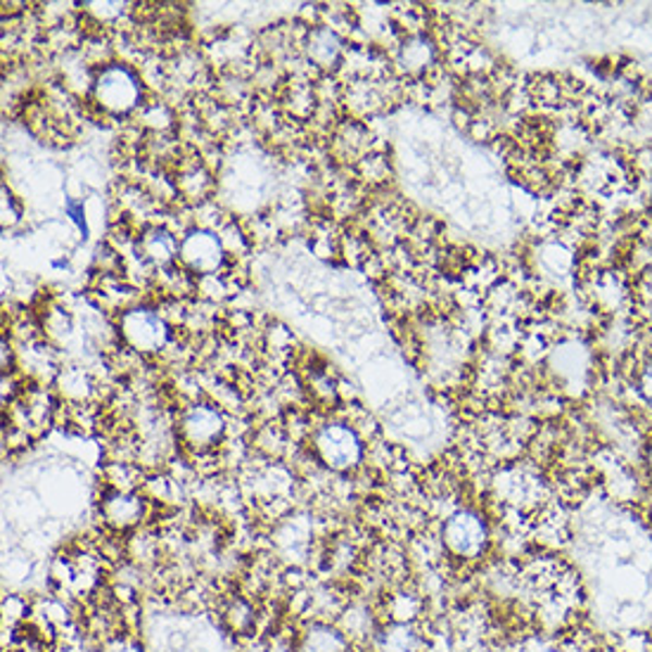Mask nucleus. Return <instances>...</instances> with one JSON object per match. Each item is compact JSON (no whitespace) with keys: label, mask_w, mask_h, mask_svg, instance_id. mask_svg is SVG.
Returning a JSON list of instances; mask_svg holds the SVG:
<instances>
[{"label":"nucleus","mask_w":652,"mask_h":652,"mask_svg":"<svg viewBox=\"0 0 652 652\" xmlns=\"http://www.w3.org/2000/svg\"><path fill=\"white\" fill-rule=\"evenodd\" d=\"M347 38L332 32L325 24H316L306 36L302 56L318 74H337L344 56H347Z\"/></svg>","instance_id":"obj_8"},{"label":"nucleus","mask_w":652,"mask_h":652,"mask_svg":"<svg viewBox=\"0 0 652 652\" xmlns=\"http://www.w3.org/2000/svg\"><path fill=\"white\" fill-rule=\"evenodd\" d=\"M225 619L231 622L235 631H247L251 624H255V612H251V607L245 601H237L225 612Z\"/></svg>","instance_id":"obj_26"},{"label":"nucleus","mask_w":652,"mask_h":652,"mask_svg":"<svg viewBox=\"0 0 652 652\" xmlns=\"http://www.w3.org/2000/svg\"><path fill=\"white\" fill-rule=\"evenodd\" d=\"M370 150L376 148H372L368 126L349 116H342L340 124L332 128L328 138V157L332 159V164L340 169L352 171Z\"/></svg>","instance_id":"obj_7"},{"label":"nucleus","mask_w":652,"mask_h":652,"mask_svg":"<svg viewBox=\"0 0 652 652\" xmlns=\"http://www.w3.org/2000/svg\"><path fill=\"white\" fill-rule=\"evenodd\" d=\"M439 539H442L444 551L454 557V561L472 563L487 553L491 529L482 513L472 508H458L446 515Z\"/></svg>","instance_id":"obj_5"},{"label":"nucleus","mask_w":652,"mask_h":652,"mask_svg":"<svg viewBox=\"0 0 652 652\" xmlns=\"http://www.w3.org/2000/svg\"><path fill=\"white\" fill-rule=\"evenodd\" d=\"M297 652H349V636L325 622H316L302 633Z\"/></svg>","instance_id":"obj_15"},{"label":"nucleus","mask_w":652,"mask_h":652,"mask_svg":"<svg viewBox=\"0 0 652 652\" xmlns=\"http://www.w3.org/2000/svg\"><path fill=\"white\" fill-rule=\"evenodd\" d=\"M648 468L652 470V439H650V444H648Z\"/></svg>","instance_id":"obj_30"},{"label":"nucleus","mask_w":652,"mask_h":652,"mask_svg":"<svg viewBox=\"0 0 652 652\" xmlns=\"http://www.w3.org/2000/svg\"><path fill=\"white\" fill-rule=\"evenodd\" d=\"M219 237L223 243L225 255H229V261H237L239 257H245L251 251V239L245 231V225L237 223L235 219H231L223 225V229L219 231Z\"/></svg>","instance_id":"obj_23"},{"label":"nucleus","mask_w":652,"mask_h":652,"mask_svg":"<svg viewBox=\"0 0 652 652\" xmlns=\"http://www.w3.org/2000/svg\"><path fill=\"white\" fill-rule=\"evenodd\" d=\"M41 328H44V335L50 344L64 342L66 337L72 335V316H70V311L64 309V306L48 304L44 309Z\"/></svg>","instance_id":"obj_22"},{"label":"nucleus","mask_w":652,"mask_h":652,"mask_svg":"<svg viewBox=\"0 0 652 652\" xmlns=\"http://www.w3.org/2000/svg\"><path fill=\"white\" fill-rule=\"evenodd\" d=\"M255 442V448L266 458H281L285 454V448L292 444V439L285 430V425L281 422H266L251 436Z\"/></svg>","instance_id":"obj_19"},{"label":"nucleus","mask_w":652,"mask_h":652,"mask_svg":"<svg viewBox=\"0 0 652 652\" xmlns=\"http://www.w3.org/2000/svg\"><path fill=\"white\" fill-rule=\"evenodd\" d=\"M20 221V209L15 205V197L8 188H3V225H15Z\"/></svg>","instance_id":"obj_28"},{"label":"nucleus","mask_w":652,"mask_h":652,"mask_svg":"<svg viewBox=\"0 0 652 652\" xmlns=\"http://www.w3.org/2000/svg\"><path fill=\"white\" fill-rule=\"evenodd\" d=\"M352 174L358 185H366V188H382L392 176L390 159L380 150H370L361 162L352 169Z\"/></svg>","instance_id":"obj_17"},{"label":"nucleus","mask_w":652,"mask_h":652,"mask_svg":"<svg viewBox=\"0 0 652 652\" xmlns=\"http://www.w3.org/2000/svg\"><path fill=\"white\" fill-rule=\"evenodd\" d=\"M56 387L66 404H90L98 392V380L84 366L60 368Z\"/></svg>","instance_id":"obj_14"},{"label":"nucleus","mask_w":652,"mask_h":652,"mask_svg":"<svg viewBox=\"0 0 652 652\" xmlns=\"http://www.w3.org/2000/svg\"><path fill=\"white\" fill-rule=\"evenodd\" d=\"M102 475H104V487L110 491H136L145 484L143 470L131 460H112L104 465Z\"/></svg>","instance_id":"obj_18"},{"label":"nucleus","mask_w":652,"mask_h":652,"mask_svg":"<svg viewBox=\"0 0 652 652\" xmlns=\"http://www.w3.org/2000/svg\"><path fill=\"white\" fill-rule=\"evenodd\" d=\"M313 458L323 465L325 470L335 475H349L361 468L366 458V442L349 422L328 420L316 425L311 434Z\"/></svg>","instance_id":"obj_2"},{"label":"nucleus","mask_w":652,"mask_h":652,"mask_svg":"<svg viewBox=\"0 0 652 652\" xmlns=\"http://www.w3.org/2000/svg\"><path fill=\"white\" fill-rule=\"evenodd\" d=\"M638 394L643 396L648 406H652V361L641 370V376H638Z\"/></svg>","instance_id":"obj_29"},{"label":"nucleus","mask_w":652,"mask_h":652,"mask_svg":"<svg viewBox=\"0 0 652 652\" xmlns=\"http://www.w3.org/2000/svg\"><path fill=\"white\" fill-rule=\"evenodd\" d=\"M190 209H193V225H195V229L219 233L223 225L231 221V217L225 214V211L217 205V199H209V202H202V205L190 207Z\"/></svg>","instance_id":"obj_25"},{"label":"nucleus","mask_w":652,"mask_h":652,"mask_svg":"<svg viewBox=\"0 0 652 652\" xmlns=\"http://www.w3.org/2000/svg\"><path fill=\"white\" fill-rule=\"evenodd\" d=\"M179 247L181 237L171 233L162 223H155L138 235V251L155 271H162L179 263Z\"/></svg>","instance_id":"obj_10"},{"label":"nucleus","mask_w":652,"mask_h":652,"mask_svg":"<svg viewBox=\"0 0 652 652\" xmlns=\"http://www.w3.org/2000/svg\"><path fill=\"white\" fill-rule=\"evenodd\" d=\"M398 72H404L406 76L420 78L428 74L434 62H436V46L430 36L416 34V36H406L402 44L396 46V56H394Z\"/></svg>","instance_id":"obj_12"},{"label":"nucleus","mask_w":652,"mask_h":652,"mask_svg":"<svg viewBox=\"0 0 652 652\" xmlns=\"http://www.w3.org/2000/svg\"><path fill=\"white\" fill-rule=\"evenodd\" d=\"M93 297L104 311H114L122 316L124 311L138 306L143 292L133 287L124 275H100L96 273V283H93Z\"/></svg>","instance_id":"obj_11"},{"label":"nucleus","mask_w":652,"mask_h":652,"mask_svg":"<svg viewBox=\"0 0 652 652\" xmlns=\"http://www.w3.org/2000/svg\"><path fill=\"white\" fill-rule=\"evenodd\" d=\"M133 122L145 133H174L179 126V112L167 100L148 98L133 116Z\"/></svg>","instance_id":"obj_16"},{"label":"nucleus","mask_w":652,"mask_h":652,"mask_svg":"<svg viewBox=\"0 0 652 652\" xmlns=\"http://www.w3.org/2000/svg\"><path fill=\"white\" fill-rule=\"evenodd\" d=\"M148 100L140 72L126 62H112L96 72L90 90V102L102 116L133 119Z\"/></svg>","instance_id":"obj_1"},{"label":"nucleus","mask_w":652,"mask_h":652,"mask_svg":"<svg viewBox=\"0 0 652 652\" xmlns=\"http://www.w3.org/2000/svg\"><path fill=\"white\" fill-rule=\"evenodd\" d=\"M387 610H390V619L392 622L416 624V619L420 617V612H422V601L416 593L398 591V593L392 595Z\"/></svg>","instance_id":"obj_24"},{"label":"nucleus","mask_w":652,"mask_h":652,"mask_svg":"<svg viewBox=\"0 0 652 652\" xmlns=\"http://www.w3.org/2000/svg\"><path fill=\"white\" fill-rule=\"evenodd\" d=\"M116 335L122 344L140 356H155L164 354L171 340H174V328L164 321V316L155 306L138 304L119 316Z\"/></svg>","instance_id":"obj_4"},{"label":"nucleus","mask_w":652,"mask_h":652,"mask_svg":"<svg viewBox=\"0 0 652 652\" xmlns=\"http://www.w3.org/2000/svg\"><path fill=\"white\" fill-rule=\"evenodd\" d=\"M179 263L199 278L221 273L229 266V255H225L219 233L193 229L181 237Z\"/></svg>","instance_id":"obj_6"},{"label":"nucleus","mask_w":652,"mask_h":652,"mask_svg":"<svg viewBox=\"0 0 652 652\" xmlns=\"http://www.w3.org/2000/svg\"><path fill=\"white\" fill-rule=\"evenodd\" d=\"M372 245L368 235L364 231H342V239H340V255L344 257V261L352 266H364L376 257V251H372Z\"/></svg>","instance_id":"obj_21"},{"label":"nucleus","mask_w":652,"mask_h":652,"mask_svg":"<svg viewBox=\"0 0 652 652\" xmlns=\"http://www.w3.org/2000/svg\"><path fill=\"white\" fill-rule=\"evenodd\" d=\"M425 636L416 624L390 622L372 636V652H422Z\"/></svg>","instance_id":"obj_13"},{"label":"nucleus","mask_w":652,"mask_h":652,"mask_svg":"<svg viewBox=\"0 0 652 652\" xmlns=\"http://www.w3.org/2000/svg\"><path fill=\"white\" fill-rule=\"evenodd\" d=\"M235 290H237L235 283L223 271L197 278V299L211 306L223 304L225 299L233 297Z\"/></svg>","instance_id":"obj_20"},{"label":"nucleus","mask_w":652,"mask_h":652,"mask_svg":"<svg viewBox=\"0 0 652 652\" xmlns=\"http://www.w3.org/2000/svg\"><path fill=\"white\" fill-rule=\"evenodd\" d=\"M179 442L190 451V456L221 451L229 439V418L221 408L209 402H190L181 408L176 420Z\"/></svg>","instance_id":"obj_3"},{"label":"nucleus","mask_w":652,"mask_h":652,"mask_svg":"<svg viewBox=\"0 0 652 652\" xmlns=\"http://www.w3.org/2000/svg\"><path fill=\"white\" fill-rule=\"evenodd\" d=\"M543 261L551 263L553 273H565L569 269L571 257H569V251L565 247L549 245V247H543Z\"/></svg>","instance_id":"obj_27"},{"label":"nucleus","mask_w":652,"mask_h":652,"mask_svg":"<svg viewBox=\"0 0 652 652\" xmlns=\"http://www.w3.org/2000/svg\"><path fill=\"white\" fill-rule=\"evenodd\" d=\"M150 499L138 491H110L100 501L102 522L114 531H131L148 517Z\"/></svg>","instance_id":"obj_9"}]
</instances>
